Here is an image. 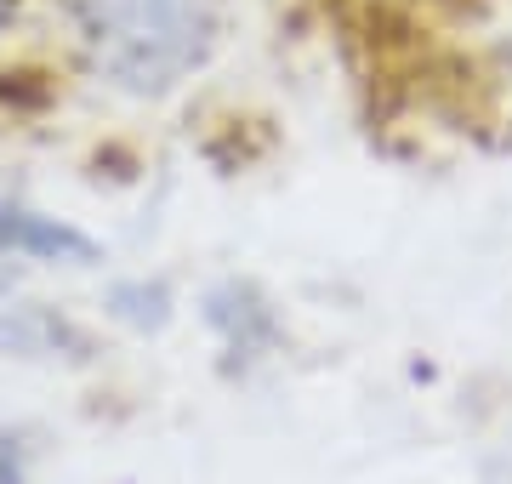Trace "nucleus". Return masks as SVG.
<instances>
[{"mask_svg": "<svg viewBox=\"0 0 512 484\" xmlns=\"http://www.w3.org/2000/svg\"><path fill=\"white\" fill-rule=\"evenodd\" d=\"M35 6H40V0H0V63L18 52V40L29 35V23H35Z\"/></svg>", "mask_w": 512, "mask_h": 484, "instance_id": "3", "label": "nucleus"}, {"mask_svg": "<svg viewBox=\"0 0 512 484\" xmlns=\"http://www.w3.org/2000/svg\"><path fill=\"white\" fill-rule=\"evenodd\" d=\"M234 23L239 0H40L6 63L92 103L160 109L228 57Z\"/></svg>", "mask_w": 512, "mask_h": 484, "instance_id": "1", "label": "nucleus"}, {"mask_svg": "<svg viewBox=\"0 0 512 484\" xmlns=\"http://www.w3.org/2000/svg\"><path fill=\"white\" fill-rule=\"evenodd\" d=\"M495 57H501V69H507V75H512V29H507V35H501V46H495Z\"/></svg>", "mask_w": 512, "mask_h": 484, "instance_id": "4", "label": "nucleus"}, {"mask_svg": "<svg viewBox=\"0 0 512 484\" xmlns=\"http://www.w3.org/2000/svg\"><path fill=\"white\" fill-rule=\"evenodd\" d=\"M29 257V262H80L92 257V240L74 234L69 223L57 217H40V211H23V205H0V257Z\"/></svg>", "mask_w": 512, "mask_h": 484, "instance_id": "2", "label": "nucleus"}]
</instances>
